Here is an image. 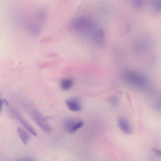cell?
Instances as JSON below:
<instances>
[{
    "instance_id": "11",
    "label": "cell",
    "mask_w": 161,
    "mask_h": 161,
    "mask_svg": "<svg viewBox=\"0 0 161 161\" xmlns=\"http://www.w3.org/2000/svg\"><path fill=\"white\" fill-rule=\"evenodd\" d=\"M153 8L155 10L158 11L160 10L161 2L160 1H155L153 3Z\"/></svg>"
},
{
    "instance_id": "4",
    "label": "cell",
    "mask_w": 161,
    "mask_h": 161,
    "mask_svg": "<svg viewBox=\"0 0 161 161\" xmlns=\"http://www.w3.org/2000/svg\"><path fill=\"white\" fill-rule=\"evenodd\" d=\"M84 125L83 121L75 118H67L63 121V125L64 130L69 133H74Z\"/></svg>"
},
{
    "instance_id": "10",
    "label": "cell",
    "mask_w": 161,
    "mask_h": 161,
    "mask_svg": "<svg viewBox=\"0 0 161 161\" xmlns=\"http://www.w3.org/2000/svg\"><path fill=\"white\" fill-rule=\"evenodd\" d=\"M73 81L70 78H65L62 80L60 83L61 88L64 91L69 89L72 86Z\"/></svg>"
},
{
    "instance_id": "3",
    "label": "cell",
    "mask_w": 161,
    "mask_h": 161,
    "mask_svg": "<svg viewBox=\"0 0 161 161\" xmlns=\"http://www.w3.org/2000/svg\"><path fill=\"white\" fill-rule=\"evenodd\" d=\"M30 116L35 123L43 131L49 132L51 130L50 126L46 118L36 108H32L29 110Z\"/></svg>"
},
{
    "instance_id": "14",
    "label": "cell",
    "mask_w": 161,
    "mask_h": 161,
    "mask_svg": "<svg viewBox=\"0 0 161 161\" xmlns=\"http://www.w3.org/2000/svg\"><path fill=\"white\" fill-rule=\"evenodd\" d=\"M17 161H34V160L30 158H21L18 160Z\"/></svg>"
},
{
    "instance_id": "6",
    "label": "cell",
    "mask_w": 161,
    "mask_h": 161,
    "mask_svg": "<svg viewBox=\"0 0 161 161\" xmlns=\"http://www.w3.org/2000/svg\"><path fill=\"white\" fill-rule=\"evenodd\" d=\"M68 108L73 112H78L81 110V106L80 98L77 97H70L65 101Z\"/></svg>"
},
{
    "instance_id": "1",
    "label": "cell",
    "mask_w": 161,
    "mask_h": 161,
    "mask_svg": "<svg viewBox=\"0 0 161 161\" xmlns=\"http://www.w3.org/2000/svg\"><path fill=\"white\" fill-rule=\"evenodd\" d=\"M71 28L77 33L87 35L92 33L94 28V24L88 18L83 16H79L72 20Z\"/></svg>"
},
{
    "instance_id": "9",
    "label": "cell",
    "mask_w": 161,
    "mask_h": 161,
    "mask_svg": "<svg viewBox=\"0 0 161 161\" xmlns=\"http://www.w3.org/2000/svg\"><path fill=\"white\" fill-rule=\"evenodd\" d=\"M93 35L94 40L97 44L103 47L105 42V35L103 31L100 30L94 32Z\"/></svg>"
},
{
    "instance_id": "16",
    "label": "cell",
    "mask_w": 161,
    "mask_h": 161,
    "mask_svg": "<svg viewBox=\"0 0 161 161\" xmlns=\"http://www.w3.org/2000/svg\"><path fill=\"white\" fill-rule=\"evenodd\" d=\"M153 150L157 154H158L159 153L160 154V151H158V150H157L155 149H154Z\"/></svg>"
},
{
    "instance_id": "12",
    "label": "cell",
    "mask_w": 161,
    "mask_h": 161,
    "mask_svg": "<svg viewBox=\"0 0 161 161\" xmlns=\"http://www.w3.org/2000/svg\"><path fill=\"white\" fill-rule=\"evenodd\" d=\"M111 101L114 105L116 106L118 104L119 100L117 97H114L112 98Z\"/></svg>"
},
{
    "instance_id": "13",
    "label": "cell",
    "mask_w": 161,
    "mask_h": 161,
    "mask_svg": "<svg viewBox=\"0 0 161 161\" xmlns=\"http://www.w3.org/2000/svg\"><path fill=\"white\" fill-rule=\"evenodd\" d=\"M1 96L2 95L0 94V112L2 110L3 103L6 102L5 100L2 99Z\"/></svg>"
},
{
    "instance_id": "2",
    "label": "cell",
    "mask_w": 161,
    "mask_h": 161,
    "mask_svg": "<svg viewBox=\"0 0 161 161\" xmlns=\"http://www.w3.org/2000/svg\"><path fill=\"white\" fill-rule=\"evenodd\" d=\"M123 77L127 83L136 88H143L147 83L146 77L138 72L126 70L124 72Z\"/></svg>"
},
{
    "instance_id": "5",
    "label": "cell",
    "mask_w": 161,
    "mask_h": 161,
    "mask_svg": "<svg viewBox=\"0 0 161 161\" xmlns=\"http://www.w3.org/2000/svg\"><path fill=\"white\" fill-rule=\"evenodd\" d=\"M10 110L13 115L29 133L35 136H37V133L33 127L16 110L13 108L11 107Z\"/></svg>"
},
{
    "instance_id": "15",
    "label": "cell",
    "mask_w": 161,
    "mask_h": 161,
    "mask_svg": "<svg viewBox=\"0 0 161 161\" xmlns=\"http://www.w3.org/2000/svg\"><path fill=\"white\" fill-rule=\"evenodd\" d=\"M142 4V3L141 1H135V2H134V5L137 7L140 6Z\"/></svg>"
},
{
    "instance_id": "8",
    "label": "cell",
    "mask_w": 161,
    "mask_h": 161,
    "mask_svg": "<svg viewBox=\"0 0 161 161\" xmlns=\"http://www.w3.org/2000/svg\"><path fill=\"white\" fill-rule=\"evenodd\" d=\"M17 131L24 144L25 145H27L31 139V136L29 132L20 127L18 128Z\"/></svg>"
},
{
    "instance_id": "7",
    "label": "cell",
    "mask_w": 161,
    "mask_h": 161,
    "mask_svg": "<svg viewBox=\"0 0 161 161\" xmlns=\"http://www.w3.org/2000/svg\"><path fill=\"white\" fill-rule=\"evenodd\" d=\"M119 127L121 130L127 134H131L133 130L130 123L125 117H120L118 121Z\"/></svg>"
}]
</instances>
